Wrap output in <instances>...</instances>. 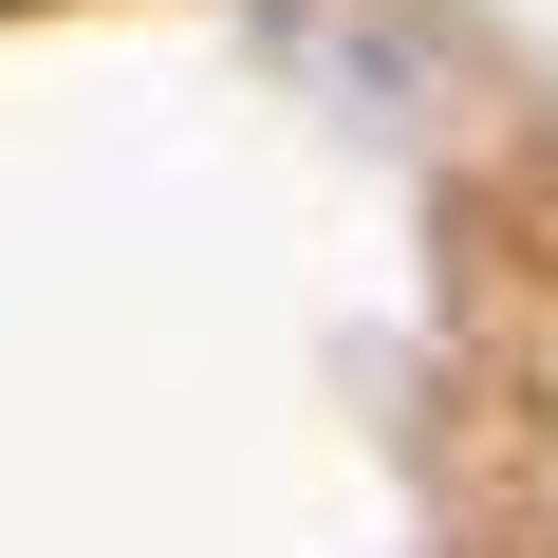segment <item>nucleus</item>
Masks as SVG:
<instances>
[]
</instances>
